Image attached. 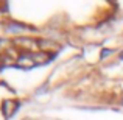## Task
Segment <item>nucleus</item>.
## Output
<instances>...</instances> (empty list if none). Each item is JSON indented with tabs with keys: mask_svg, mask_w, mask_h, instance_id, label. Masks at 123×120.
<instances>
[{
	"mask_svg": "<svg viewBox=\"0 0 123 120\" xmlns=\"http://www.w3.org/2000/svg\"><path fill=\"white\" fill-rule=\"evenodd\" d=\"M12 44L17 45L22 50H33V53H36L37 50V39H30V38H17V39L12 41Z\"/></svg>",
	"mask_w": 123,
	"mask_h": 120,
	"instance_id": "obj_1",
	"label": "nucleus"
},
{
	"mask_svg": "<svg viewBox=\"0 0 123 120\" xmlns=\"http://www.w3.org/2000/svg\"><path fill=\"white\" fill-rule=\"evenodd\" d=\"M37 47H39L41 51H45V53L61 50V45L58 42H55V39H37Z\"/></svg>",
	"mask_w": 123,
	"mask_h": 120,
	"instance_id": "obj_2",
	"label": "nucleus"
},
{
	"mask_svg": "<svg viewBox=\"0 0 123 120\" xmlns=\"http://www.w3.org/2000/svg\"><path fill=\"white\" fill-rule=\"evenodd\" d=\"M33 56V61H34V64H45V63H48V61L53 58V55H50V53H45V51H36V53H33L31 55Z\"/></svg>",
	"mask_w": 123,
	"mask_h": 120,
	"instance_id": "obj_3",
	"label": "nucleus"
},
{
	"mask_svg": "<svg viewBox=\"0 0 123 120\" xmlns=\"http://www.w3.org/2000/svg\"><path fill=\"white\" fill-rule=\"evenodd\" d=\"M17 108H19V103L17 101H12V100H5V103H3V114H6V117H11Z\"/></svg>",
	"mask_w": 123,
	"mask_h": 120,
	"instance_id": "obj_4",
	"label": "nucleus"
},
{
	"mask_svg": "<svg viewBox=\"0 0 123 120\" xmlns=\"http://www.w3.org/2000/svg\"><path fill=\"white\" fill-rule=\"evenodd\" d=\"M17 64H19L20 67H28V66H31V64H34L33 56H31L30 53H20V56L17 58Z\"/></svg>",
	"mask_w": 123,
	"mask_h": 120,
	"instance_id": "obj_5",
	"label": "nucleus"
},
{
	"mask_svg": "<svg viewBox=\"0 0 123 120\" xmlns=\"http://www.w3.org/2000/svg\"><path fill=\"white\" fill-rule=\"evenodd\" d=\"M111 53H112L111 48H103V50H101V55H100V58H101V59H105V58H106V56H109Z\"/></svg>",
	"mask_w": 123,
	"mask_h": 120,
	"instance_id": "obj_6",
	"label": "nucleus"
},
{
	"mask_svg": "<svg viewBox=\"0 0 123 120\" xmlns=\"http://www.w3.org/2000/svg\"><path fill=\"white\" fill-rule=\"evenodd\" d=\"M5 31H6V25L5 24H0V36H2Z\"/></svg>",
	"mask_w": 123,
	"mask_h": 120,
	"instance_id": "obj_7",
	"label": "nucleus"
},
{
	"mask_svg": "<svg viewBox=\"0 0 123 120\" xmlns=\"http://www.w3.org/2000/svg\"><path fill=\"white\" fill-rule=\"evenodd\" d=\"M120 59H123V51H122V53H120Z\"/></svg>",
	"mask_w": 123,
	"mask_h": 120,
	"instance_id": "obj_8",
	"label": "nucleus"
},
{
	"mask_svg": "<svg viewBox=\"0 0 123 120\" xmlns=\"http://www.w3.org/2000/svg\"><path fill=\"white\" fill-rule=\"evenodd\" d=\"M122 103H123V101H122Z\"/></svg>",
	"mask_w": 123,
	"mask_h": 120,
	"instance_id": "obj_9",
	"label": "nucleus"
}]
</instances>
